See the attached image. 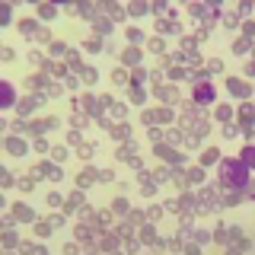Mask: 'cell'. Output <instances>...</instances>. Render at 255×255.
I'll return each instance as SVG.
<instances>
[{
  "instance_id": "6da1fadb",
  "label": "cell",
  "mask_w": 255,
  "mask_h": 255,
  "mask_svg": "<svg viewBox=\"0 0 255 255\" xmlns=\"http://www.w3.org/2000/svg\"><path fill=\"white\" fill-rule=\"evenodd\" d=\"M246 159H249V163H255V150H246Z\"/></svg>"
}]
</instances>
